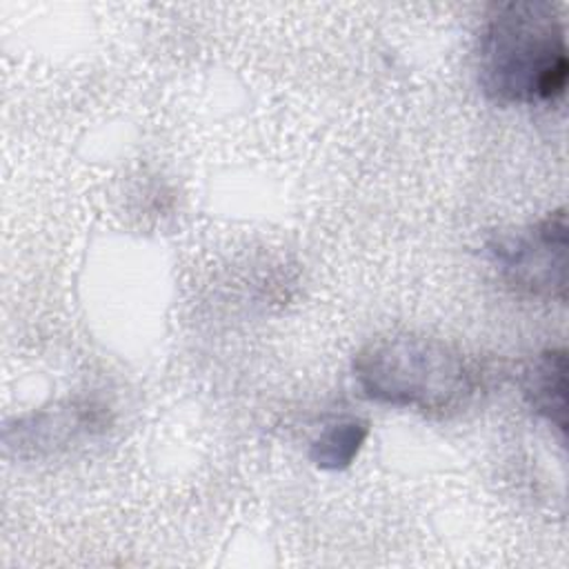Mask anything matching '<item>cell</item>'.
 I'll return each instance as SVG.
<instances>
[{
	"label": "cell",
	"instance_id": "obj_1",
	"mask_svg": "<svg viewBox=\"0 0 569 569\" xmlns=\"http://www.w3.org/2000/svg\"><path fill=\"white\" fill-rule=\"evenodd\" d=\"M565 24L549 2L493 4L478 42V84L496 104H542L565 96Z\"/></svg>",
	"mask_w": 569,
	"mask_h": 569
},
{
	"label": "cell",
	"instance_id": "obj_2",
	"mask_svg": "<svg viewBox=\"0 0 569 569\" xmlns=\"http://www.w3.org/2000/svg\"><path fill=\"white\" fill-rule=\"evenodd\" d=\"M351 371L365 398L429 418L458 416L480 391V369L467 353L416 333L371 340L356 353Z\"/></svg>",
	"mask_w": 569,
	"mask_h": 569
},
{
	"label": "cell",
	"instance_id": "obj_3",
	"mask_svg": "<svg viewBox=\"0 0 569 569\" xmlns=\"http://www.w3.org/2000/svg\"><path fill=\"white\" fill-rule=\"evenodd\" d=\"M567 244V213L560 207L538 222L496 233L487 253L513 291L565 302Z\"/></svg>",
	"mask_w": 569,
	"mask_h": 569
},
{
	"label": "cell",
	"instance_id": "obj_4",
	"mask_svg": "<svg viewBox=\"0 0 569 569\" xmlns=\"http://www.w3.org/2000/svg\"><path fill=\"white\" fill-rule=\"evenodd\" d=\"M107 425L104 407L93 400H64L49 409H38L7 427V445L18 453L40 456L58 451L78 438L93 436Z\"/></svg>",
	"mask_w": 569,
	"mask_h": 569
},
{
	"label": "cell",
	"instance_id": "obj_5",
	"mask_svg": "<svg viewBox=\"0 0 569 569\" xmlns=\"http://www.w3.org/2000/svg\"><path fill=\"white\" fill-rule=\"evenodd\" d=\"M567 351L545 349L522 371V398L533 413L545 418L560 438L567 436Z\"/></svg>",
	"mask_w": 569,
	"mask_h": 569
},
{
	"label": "cell",
	"instance_id": "obj_6",
	"mask_svg": "<svg viewBox=\"0 0 569 569\" xmlns=\"http://www.w3.org/2000/svg\"><path fill=\"white\" fill-rule=\"evenodd\" d=\"M371 431L369 420L365 418H342L327 425L320 436L309 447V460L322 471L347 469Z\"/></svg>",
	"mask_w": 569,
	"mask_h": 569
}]
</instances>
